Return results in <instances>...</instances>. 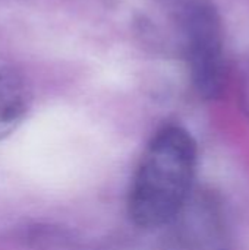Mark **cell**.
<instances>
[{"label": "cell", "mask_w": 249, "mask_h": 250, "mask_svg": "<svg viewBox=\"0 0 249 250\" xmlns=\"http://www.w3.org/2000/svg\"><path fill=\"white\" fill-rule=\"evenodd\" d=\"M153 250H229L222 201L210 190L194 192L164 227Z\"/></svg>", "instance_id": "cell-3"}, {"label": "cell", "mask_w": 249, "mask_h": 250, "mask_svg": "<svg viewBox=\"0 0 249 250\" xmlns=\"http://www.w3.org/2000/svg\"><path fill=\"white\" fill-rule=\"evenodd\" d=\"M198 146L185 127L164 125L147 144L128 192V215L144 230L164 229L194 195Z\"/></svg>", "instance_id": "cell-1"}, {"label": "cell", "mask_w": 249, "mask_h": 250, "mask_svg": "<svg viewBox=\"0 0 249 250\" xmlns=\"http://www.w3.org/2000/svg\"><path fill=\"white\" fill-rule=\"evenodd\" d=\"M239 105L242 113L249 119V63L244 67L242 73H241V81H239Z\"/></svg>", "instance_id": "cell-5"}, {"label": "cell", "mask_w": 249, "mask_h": 250, "mask_svg": "<svg viewBox=\"0 0 249 250\" xmlns=\"http://www.w3.org/2000/svg\"><path fill=\"white\" fill-rule=\"evenodd\" d=\"M31 94L22 73L0 57V141L12 135L28 114Z\"/></svg>", "instance_id": "cell-4"}, {"label": "cell", "mask_w": 249, "mask_h": 250, "mask_svg": "<svg viewBox=\"0 0 249 250\" xmlns=\"http://www.w3.org/2000/svg\"><path fill=\"white\" fill-rule=\"evenodd\" d=\"M181 35L192 86L205 101L219 100L227 83L222 18L210 0H166Z\"/></svg>", "instance_id": "cell-2"}]
</instances>
